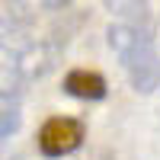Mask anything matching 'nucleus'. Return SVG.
Returning <instances> with one entry per match:
<instances>
[{
	"label": "nucleus",
	"mask_w": 160,
	"mask_h": 160,
	"mask_svg": "<svg viewBox=\"0 0 160 160\" xmlns=\"http://www.w3.org/2000/svg\"><path fill=\"white\" fill-rule=\"evenodd\" d=\"M106 42L138 93H154L160 87V51L154 45V32L115 22L106 29Z\"/></svg>",
	"instance_id": "f257e3e1"
},
{
	"label": "nucleus",
	"mask_w": 160,
	"mask_h": 160,
	"mask_svg": "<svg viewBox=\"0 0 160 160\" xmlns=\"http://www.w3.org/2000/svg\"><path fill=\"white\" fill-rule=\"evenodd\" d=\"M55 64H58V45L48 38H26V42L13 45L7 55V74L13 80V90L42 80L45 74H51Z\"/></svg>",
	"instance_id": "f03ea898"
},
{
	"label": "nucleus",
	"mask_w": 160,
	"mask_h": 160,
	"mask_svg": "<svg viewBox=\"0 0 160 160\" xmlns=\"http://www.w3.org/2000/svg\"><path fill=\"white\" fill-rule=\"evenodd\" d=\"M83 138H87V128L80 118L55 115L38 128V151L45 157H68L83 144Z\"/></svg>",
	"instance_id": "7ed1b4c3"
},
{
	"label": "nucleus",
	"mask_w": 160,
	"mask_h": 160,
	"mask_svg": "<svg viewBox=\"0 0 160 160\" xmlns=\"http://www.w3.org/2000/svg\"><path fill=\"white\" fill-rule=\"evenodd\" d=\"M106 77L87 68H74L64 74V93H71L77 99H102L106 96Z\"/></svg>",
	"instance_id": "20e7f679"
},
{
	"label": "nucleus",
	"mask_w": 160,
	"mask_h": 160,
	"mask_svg": "<svg viewBox=\"0 0 160 160\" xmlns=\"http://www.w3.org/2000/svg\"><path fill=\"white\" fill-rule=\"evenodd\" d=\"M32 22H35V16H32L29 7H22V3H7L3 7V35H7V42L26 35L32 29Z\"/></svg>",
	"instance_id": "39448f33"
},
{
	"label": "nucleus",
	"mask_w": 160,
	"mask_h": 160,
	"mask_svg": "<svg viewBox=\"0 0 160 160\" xmlns=\"http://www.w3.org/2000/svg\"><path fill=\"white\" fill-rule=\"evenodd\" d=\"M19 93L13 87H3V99H0V138H13L19 131Z\"/></svg>",
	"instance_id": "423d86ee"
},
{
	"label": "nucleus",
	"mask_w": 160,
	"mask_h": 160,
	"mask_svg": "<svg viewBox=\"0 0 160 160\" xmlns=\"http://www.w3.org/2000/svg\"><path fill=\"white\" fill-rule=\"evenodd\" d=\"M106 10L122 16L125 26H135V29L144 32H154V22H151V7L148 3H106Z\"/></svg>",
	"instance_id": "0eeeda50"
}]
</instances>
